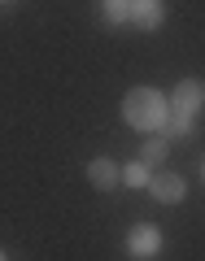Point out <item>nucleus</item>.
Returning a JSON list of instances; mask_svg holds the SVG:
<instances>
[{
    "mask_svg": "<svg viewBox=\"0 0 205 261\" xmlns=\"http://www.w3.org/2000/svg\"><path fill=\"white\" fill-rule=\"evenodd\" d=\"M127 252H131V257H140V261L157 257V252H162V231L153 222H135L127 231Z\"/></svg>",
    "mask_w": 205,
    "mask_h": 261,
    "instance_id": "nucleus-3",
    "label": "nucleus"
},
{
    "mask_svg": "<svg viewBox=\"0 0 205 261\" xmlns=\"http://www.w3.org/2000/svg\"><path fill=\"white\" fill-rule=\"evenodd\" d=\"M166 100H170V113L196 118V113L205 109V83L201 79H184V83H175V92H170Z\"/></svg>",
    "mask_w": 205,
    "mask_h": 261,
    "instance_id": "nucleus-2",
    "label": "nucleus"
},
{
    "mask_svg": "<svg viewBox=\"0 0 205 261\" xmlns=\"http://www.w3.org/2000/svg\"><path fill=\"white\" fill-rule=\"evenodd\" d=\"M101 18L109 27H127L131 22V0H101Z\"/></svg>",
    "mask_w": 205,
    "mask_h": 261,
    "instance_id": "nucleus-8",
    "label": "nucleus"
},
{
    "mask_svg": "<svg viewBox=\"0 0 205 261\" xmlns=\"http://www.w3.org/2000/svg\"><path fill=\"white\" fill-rule=\"evenodd\" d=\"M149 192H153V200H162V205H179V200L188 196V183H184V174H175V170H162V174L149 178Z\"/></svg>",
    "mask_w": 205,
    "mask_h": 261,
    "instance_id": "nucleus-4",
    "label": "nucleus"
},
{
    "mask_svg": "<svg viewBox=\"0 0 205 261\" xmlns=\"http://www.w3.org/2000/svg\"><path fill=\"white\" fill-rule=\"evenodd\" d=\"M0 261H9V252H0Z\"/></svg>",
    "mask_w": 205,
    "mask_h": 261,
    "instance_id": "nucleus-11",
    "label": "nucleus"
},
{
    "mask_svg": "<svg viewBox=\"0 0 205 261\" xmlns=\"http://www.w3.org/2000/svg\"><path fill=\"white\" fill-rule=\"evenodd\" d=\"M140 157L149 161V166L166 161V157H170V140H166V135H149V140H144V148H140Z\"/></svg>",
    "mask_w": 205,
    "mask_h": 261,
    "instance_id": "nucleus-9",
    "label": "nucleus"
},
{
    "mask_svg": "<svg viewBox=\"0 0 205 261\" xmlns=\"http://www.w3.org/2000/svg\"><path fill=\"white\" fill-rule=\"evenodd\" d=\"M162 135H166V140H192V118H184V113H170V118L162 122Z\"/></svg>",
    "mask_w": 205,
    "mask_h": 261,
    "instance_id": "nucleus-10",
    "label": "nucleus"
},
{
    "mask_svg": "<svg viewBox=\"0 0 205 261\" xmlns=\"http://www.w3.org/2000/svg\"><path fill=\"white\" fill-rule=\"evenodd\" d=\"M162 18H166V5L162 0H131V22L140 31H157Z\"/></svg>",
    "mask_w": 205,
    "mask_h": 261,
    "instance_id": "nucleus-6",
    "label": "nucleus"
},
{
    "mask_svg": "<svg viewBox=\"0 0 205 261\" xmlns=\"http://www.w3.org/2000/svg\"><path fill=\"white\" fill-rule=\"evenodd\" d=\"M122 118L135 130H162V122L170 118V100L157 87H131L122 96Z\"/></svg>",
    "mask_w": 205,
    "mask_h": 261,
    "instance_id": "nucleus-1",
    "label": "nucleus"
},
{
    "mask_svg": "<svg viewBox=\"0 0 205 261\" xmlns=\"http://www.w3.org/2000/svg\"><path fill=\"white\" fill-rule=\"evenodd\" d=\"M201 178H205V161H201Z\"/></svg>",
    "mask_w": 205,
    "mask_h": 261,
    "instance_id": "nucleus-12",
    "label": "nucleus"
},
{
    "mask_svg": "<svg viewBox=\"0 0 205 261\" xmlns=\"http://www.w3.org/2000/svg\"><path fill=\"white\" fill-rule=\"evenodd\" d=\"M87 183H92L96 192H109V187L122 183V174H118V166H113L109 157H92L87 161Z\"/></svg>",
    "mask_w": 205,
    "mask_h": 261,
    "instance_id": "nucleus-5",
    "label": "nucleus"
},
{
    "mask_svg": "<svg viewBox=\"0 0 205 261\" xmlns=\"http://www.w3.org/2000/svg\"><path fill=\"white\" fill-rule=\"evenodd\" d=\"M118 174H122V183H127V187H149L153 170H149V161H144V157H135V161H127Z\"/></svg>",
    "mask_w": 205,
    "mask_h": 261,
    "instance_id": "nucleus-7",
    "label": "nucleus"
}]
</instances>
